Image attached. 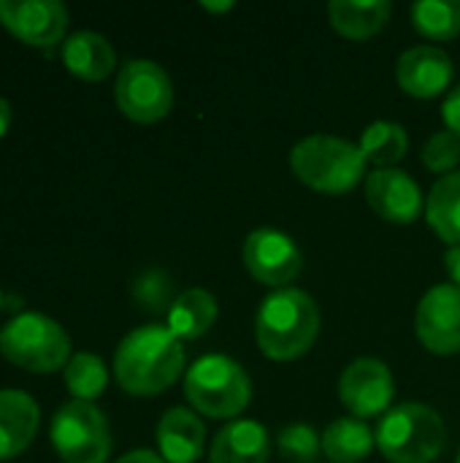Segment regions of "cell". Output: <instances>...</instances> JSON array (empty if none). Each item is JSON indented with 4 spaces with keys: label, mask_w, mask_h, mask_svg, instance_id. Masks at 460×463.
Here are the masks:
<instances>
[{
    "label": "cell",
    "mask_w": 460,
    "mask_h": 463,
    "mask_svg": "<svg viewBox=\"0 0 460 463\" xmlns=\"http://www.w3.org/2000/svg\"><path fill=\"white\" fill-rule=\"evenodd\" d=\"M206 429L187 407H171L157 423V448L168 463H195L203 456Z\"/></svg>",
    "instance_id": "16"
},
{
    "label": "cell",
    "mask_w": 460,
    "mask_h": 463,
    "mask_svg": "<svg viewBox=\"0 0 460 463\" xmlns=\"http://www.w3.org/2000/svg\"><path fill=\"white\" fill-rule=\"evenodd\" d=\"M277 448H279V456L287 463H314L320 456L323 439L317 437V431L312 426L293 423L279 431Z\"/></svg>",
    "instance_id": "27"
},
{
    "label": "cell",
    "mask_w": 460,
    "mask_h": 463,
    "mask_svg": "<svg viewBox=\"0 0 460 463\" xmlns=\"http://www.w3.org/2000/svg\"><path fill=\"white\" fill-rule=\"evenodd\" d=\"M0 24L27 46L49 49L65 38L68 8L60 0H0Z\"/></svg>",
    "instance_id": "10"
},
{
    "label": "cell",
    "mask_w": 460,
    "mask_h": 463,
    "mask_svg": "<svg viewBox=\"0 0 460 463\" xmlns=\"http://www.w3.org/2000/svg\"><path fill=\"white\" fill-rule=\"evenodd\" d=\"M393 14L390 0H331L328 19L336 33L352 41H366L377 35Z\"/></svg>",
    "instance_id": "19"
},
{
    "label": "cell",
    "mask_w": 460,
    "mask_h": 463,
    "mask_svg": "<svg viewBox=\"0 0 460 463\" xmlns=\"http://www.w3.org/2000/svg\"><path fill=\"white\" fill-rule=\"evenodd\" d=\"M358 146H361L366 163H374L377 168H396V163L404 160V155L409 149V136L401 122L377 119L363 130Z\"/></svg>",
    "instance_id": "23"
},
{
    "label": "cell",
    "mask_w": 460,
    "mask_h": 463,
    "mask_svg": "<svg viewBox=\"0 0 460 463\" xmlns=\"http://www.w3.org/2000/svg\"><path fill=\"white\" fill-rule=\"evenodd\" d=\"M184 396L206 418H236L249 407L252 383L241 364L228 355L198 358L184 377Z\"/></svg>",
    "instance_id": "6"
},
{
    "label": "cell",
    "mask_w": 460,
    "mask_h": 463,
    "mask_svg": "<svg viewBox=\"0 0 460 463\" xmlns=\"http://www.w3.org/2000/svg\"><path fill=\"white\" fill-rule=\"evenodd\" d=\"M217 315H220L217 298L209 290L190 288L174 298V304L168 309V331L179 342H192V339H201L203 334H209Z\"/></svg>",
    "instance_id": "20"
},
{
    "label": "cell",
    "mask_w": 460,
    "mask_h": 463,
    "mask_svg": "<svg viewBox=\"0 0 460 463\" xmlns=\"http://www.w3.org/2000/svg\"><path fill=\"white\" fill-rule=\"evenodd\" d=\"M11 119H14V109H11V103L0 95V138L8 133V128H11Z\"/></svg>",
    "instance_id": "32"
},
{
    "label": "cell",
    "mask_w": 460,
    "mask_h": 463,
    "mask_svg": "<svg viewBox=\"0 0 460 463\" xmlns=\"http://www.w3.org/2000/svg\"><path fill=\"white\" fill-rule=\"evenodd\" d=\"M426 217L431 231L450 247L460 244V171L442 176L426 203Z\"/></svg>",
    "instance_id": "21"
},
{
    "label": "cell",
    "mask_w": 460,
    "mask_h": 463,
    "mask_svg": "<svg viewBox=\"0 0 460 463\" xmlns=\"http://www.w3.org/2000/svg\"><path fill=\"white\" fill-rule=\"evenodd\" d=\"M62 62L81 81H103L117 68V52L95 30H76L62 41Z\"/></svg>",
    "instance_id": "17"
},
{
    "label": "cell",
    "mask_w": 460,
    "mask_h": 463,
    "mask_svg": "<svg viewBox=\"0 0 460 463\" xmlns=\"http://www.w3.org/2000/svg\"><path fill=\"white\" fill-rule=\"evenodd\" d=\"M290 168L306 187L328 195L350 193L366 171L358 144L339 136H306L290 152Z\"/></svg>",
    "instance_id": "3"
},
{
    "label": "cell",
    "mask_w": 460,
    "mask_h": 463,
    "mask_svg": "<svg viewBox=\"0 0 460 463\" xmlns=\"http://www.w3.org/2000/svg\"><path fill=\"white\" fill-rule=\"evenodd\" d=\"M0 353L14 366L33 374H52L70 361V336L49 315L24 312L0 331Z\"/></svg>",
    "instance_id": "5"
},
{
    "label": "cell",
    "mask_w": 460,
    "mask_h": 463,
    "mask_svg": "<svg viewBox=\"0 0 460 463\" xmlns=\"http://www.w3.org/2000/svg\"><path fill=\"white\" fill-rule=\"evenodd\" d=\"M41 410L38 402L16 388L0 391V461L22 456L38 431Z\"/></svg>",
    "instance_id": "15"
},
{
    "label": "cell",
    "mask_w": 460,
    "mask_h": 463,
    "mask_svg": "<svg viewBox=\"0 0 460 463\" xmlns=\"http://www.w3.org/2000/svg\"><path fill=\"white\" fill-rule=\"evenodd\" d=\"M49 439L65 463H106L111 456V429L106 415L87 402L62 404L49 426Z\"/></svg>",
    "instance_id": "7"
},
{
    "label": "cell",
    "mask_w": 460,
    "mask_h": 463,
    "mask_svg": "<svg viewBox=\"0 0 460 463\" xmlns=\"http://www.w3.org/2000/svg\"><path fill=\"white\" fill-rule=\"evenodd\" d=\"M241 260L258 282H263L268 288H282V290L304 269V255H301L298 244L277 228L252 231L244 239Z\"/></svg>",
    "instance_id": "9"
},
{
    "label": "cell",
    "mask_w": 460,
    "mask_h": 463,
    "mask_svg": "<svg viewBox=\"0 0 460 463\" xmlns=\"http://www.w3.org/2000/svg\"><path fill=\"white\" fill-rule=\"evenodd\" d=\"M114 463H168L160 453H152V450H130L125 453L122 458H117Z\"/></svg>",
    "instance_id": "30"
},
{
    "label": "cell",
    "mask_w": 460,
    "mask_h": 463,
    "mask_svg": "<svg viewBox=\"0 0 460 463\" xmlns=\"http://www.w3.org/2000/svg\"><path fill=\"white\" fill-rule=\"evenodd\" d=\"M399 87L420 100L442 95L453 81V60L439 46H412L396 62Z\"/></svg>",
    "instance_id": "14"
},
{
    "label": "cell",
    "mask_w": 460,
    "mask_h": 463,
    "mask_svg": "<svg viewBox=\"0 0 460 463\" xmlns=\"http://www.w3.org/2000/svg\"><path fill=\"white\" fill-rule=\"evenodd\" d=\"M203 8H206V11H214V14H222V11H230L233 3H230V0H228V3H203Z\"/></svg>",
    "instance_id": "33"
},
{
    "label": "cell",
    "mask_w": 460,
    "mask_h": 463,
    "mask_svg": "<svg viewBox=\"0 0 460 463\" xmlns=\"http://www.w3.org/2000/svg\"><path fill=\"white\" fill-rule=\"evenodd\" d=\"M393 393H396L393 374L377 358H358L342 372L339 399L358 420L388 412Z\"/></svg>",
    "instance_id": "11"
},
{
    "label": "cell",
    "mask_w": 460,
    "mask_h": 463,
    "mask_svg": "<svg viewBox=\"0 0 460 463\" xmlns=\"http://www.w3.org/2000/svg\"><path fill=\"white\" fill-rule=\"evenodd\" d=\"M445 266H447V274L453 279V285L460 290V244L458 247H450L447 255H445Z\"/></svg>",
    "instance_id": "31"
},
{
    "label": "cell",
    "mask_w": 460,
    "mask_h": 463,
    "mask_svg": "<svg viewBox=\"0 0 460 463\" xmlns=\"http://www.w3.org/2000/svg\"><path fill=\"white\" fill-rule=\"evenodd\" d=\"M0 309H3V290H0Z\"/></svg>",
    "instance_id": "34"
},
{
    "label": "cell",
    "mask_w": 460,
    "mask_h": 463,
    "mask_svg": "<svg viewBox=\"0 0 460 463\" xmlns=\"http://www.w3.org/2000/svg\"><path fill=\"white\" fill-rule=\"evenodd\" d=\"M268 431L255 420H236L214 437L209 463H268Z\"/></svg>",
    "instance_id": "18"
},
{
    "label": "cell",
    "mask_w": 460,
    "mask_h": 463,
    "mask_svg": "<svg viewBox=\"0 0 460 463\" xmlns=\"http://www.w3.org/2000/svg\"><path fill=\"white\" fill-rule=\"evenodd\" d=\"M455 463H460V450H458V458H455Z\"/></svg>",
    "instance_id": "35"
},
{
    "label": "cell",
    "mask_w": 460,
    "mask_h": 463,
    "mask_svg": "<svg viewBox=\"0 0 460 463\" xmlns=\"http://www.w3.org/2000/svg\"><path fill=\"white\" fill-rule=\"evenodd\" d=\"M374 445H377V437L358 418H339L323 434V450L333 463L363 461Z\"/></svg>",
    "instance_id": "22"
},
{
    "label": "cell",
    "mask_w": 460,
    "mask_h": 463,
    "mask_svg": "<svg viewBox=\"0 0 460 463\" xmlns=\"http://www.w3.org/2000/svg\"><path fill=\"white\" fill-rule=\"evenodd\" d=\"M412 24L431 41H453L460 35V0H420L412 5Z\"/></svg>",
    "instance_id": "25"
},
{
    "label": "cell",
    "mask_w": 460,
    "mask_h": 463,
    "mask_svg": "<svg viewBox=\"0 0 460 463\" xmlns=\"http://www.w3.org/2000/svg\"><path fill=\"white\" fill-rule=\"evenodd\" d=\"M420 155H423V163L428 171L447 176L458 168L460 163V136H455L453 130H439L426 141Z\"/></svg>",
    "instance_id": "28"
},
{
    "label": "cell",
    "mask_w": 460,
    "mask_h": 463,
    "mask_svg": "<svg viewBox=\"0 0 460 463\" xmlns=\"http://www.w3.org/2000/svg\"><path fill=\"white\" fill-rule=\"evenodd\" d=\"M320 334V309L298 288L271 293L255 317V339L266 358L296 361L306 355Z\"/></svg>",
    "instance_id": "2"
},
{
    "label": "cell",
    "mask_w": 460,
    "mask_h": 463,
    "mask_svg": "<svg viewBox=\"0 0 460 463\" xmlns=\"http://www.w3.org/2000/svg\"><path fill=\"white\" fill-rule=\"evenodd\" d=\"M369 206L388 222L409 225L423 212L420 184L401 168H377L366 179Z\"/></svg>",
    "instance_id": "13"
},
{
    "label": "cell",
    "mask_w": 460,
    "mask_h": 463,
    "mask_svg": "<svg viewBox=\"0 0 460 463\" xmlns=\"http://www.w3.org/2000/svg\"><path fill=\"white\" fill-rule=\"evenodd\" d=\"M184 372V347L168 326L130 331L114 353V380L130 396H157Z\"/></svg>",
    "instance_id": "1"
},
{
    "label": "cell",
    "mask_w": 460,
    "mask_h": 463,
    "mask_svg": "<svg viewBox=\"0 0 460 463\" xmlns=\"http://www.w3.org/2000/svg\"><path fill=\"white\" fill-rule=\"evenodd\" d=\"M442 117L447 122V130H453L455 136H460V84L447 95V100L442 106Z\"/></svg>",
    "instance_id": "29"
},
{
    "label": "cell",
    "mask_w": 460,
    "mask_h": 463,
    "mask_svg": "<svg viewBox=\"0 0 460 463\" xmlns=\"http://www.w3.org/2000/svg\"><path fill=\"white\" fill-rule=\"evenodd\" d=\"M374 437L390 463H434L445 453L447 426L426 404H399L382 415Z\"/></svg>",
    "instance_id": "4"
},
{
    "label": "cell",
    "mask_w": 460,
    "mask_h": 463,
    "mask_svg": "<svg viewBox=\"0 0 460 463\" xmlns=\"http://www.w3.org/2000/svg\"><path fill=\"white\" fill-rule=\"evenodd\" d=\"M114 98L127 119L138 125H152L168 117L174 106V84L160 62L130 60L117 76Z\"/></svg>",
    "instance_id": "8"
},
{
    "label": "cell",
    "mask_w": 460,
    "mask_h": 463,
    "mask_svg": "<svg viewBox=\"0 0 460 463\" xmlns=\"http://www.w3.org/2000/svg\"><path fill=\"white\" fill-rule=\"evenodd\" d=\"M130 293H133V301L146 312H163V309H171V304H174L171 277L160 269H149V271L138 274L133 279Z\"/></svg>",
    "instance_id": "26"
},
{
    "label": "cell",
    "mask_w": 460,
    "mask_h": 463,
    "mask_svg": "<svg viewBox=\"0 0 460 463\" xmlns=\"http://www.w3.org/2000/svg\"><path fill=\"white\" fill-rule=\"evenodd\" d=\"M62 372H65V388L70 391L73 402L92 404L95 399L103 396V391L108 385V369H106L103 358H98L95 353L70 355V361Z\"/></svg>",
    "instance_id": "24"
},
{
    "label": "cell",
    "mask_w": 460,
    "mask_h": 463,
    "mask_svg": "<svg viewBox=\"0 0 460 463\" xmlns=\"http://www.w3.org/2000/svg\"><path fill=\"white\" fill-rule=\"evenodd\" d=\"M415 331L428 353H460V290L455 285H437L423 296L415 315Z\"/></svg>",
    "instance_id": "12"
}]
</instances>
